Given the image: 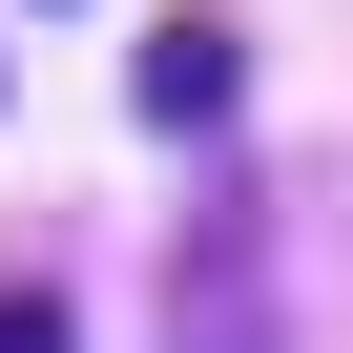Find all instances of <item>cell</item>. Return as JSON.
Returning <instances> with one entry per match:
<instances>
[{
  "instance_id": "1",
  "label": "cell",
  "mask_w": 353,
  "mask_h": 353,
  "mask_svg": "<svg viewBox=\"0 0 353 353\" xmlns=\"http://www.w3.org/2000/svg\"><path fill=\"white\" fill-rule=\"evenodd\" d=\"M125 104H145L166 145H208V125L250 104V42H229V21H145V63H125Z\"/></svg>"
}]
</instances>
